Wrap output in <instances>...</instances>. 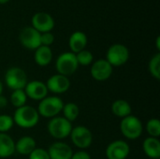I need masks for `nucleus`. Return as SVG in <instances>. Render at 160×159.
<instances>
[{"instance_id": "15", "label": "nucleus", "mask_w": 160, "mask_h": 159, "mask_svg": "<svg viewBox=\"0 0 160 159\" xmlns=\"http://www.w3.org/2000/svg\"><path fill=\"white\" fill-rule=\"evenodd\" d=\"M47 152L50 159H70L73 155L72 148L63 142H53L50 145Z\"/></svg>"}, {"instance_id": "6", "label": "nucleus", "mask_w": 160, "mask_h": 159, "mask_svg": "<svg viewBox=\"0 0 160 159\" xmlns=\"http://www.w3.org/2000/svg\"><path fill=\"white\" fill-rule=\"evenodd\" d=\"M27 82V75L21 67H10L5 73V83L12 91L24 89Z\"/></svg>"}, {"instance_id": "2", "label": "nucleus", "mask_w": 160, "mask_h": 159, "mask_svg": "<svg viewBox=\"0 0 160 159\" xmlns=\"http://www.w3.org/2000/svg\"><path fill=\"white\" fill-rule=\"evenodd\" d=\"M64 104L63 100L57 96L46 97L39 101L37 111L39 116L52 119L62 112Z\"/></svg>"}, {"instance_id": "21", "label": "nucleus", "mask_w": 160, "mask_h": 159, "mask_svg": "<svg viewBox=\"0 0 160 159\" xmlns=\"http://www.w3.org/2000/svg\"><path fill=\"white\" fill-rule=\"evenodd\" d=\"M131 105L124 99H117L112 104V112L113 115L119 118H125L131 114Z\"/></svg>"}, {"instance_id": "14", "label": "nucleus", "mask_w": 160, "mask_h": 159, "mask_svg": "<svg viewBox=\"0 0 160 159\" xmlns=\"http://www.w3.org/2000/svg\"><path fill=\"white\" fill-rule=\"evenodd\" d=\"M32 27L40 34L51 32L54 27V20L46 12H37L32 17Z\"/></svg>"}, {"instance_id": "16", "label": "nucleus", "mask_w": 160, "mask_h": 159, "mask_svg": "<svg viewBox=\"0 0 160 159\" xmlns=\"http://www.w3.org/2000/svg\"><path fill=\"white\" fill-rule=\"evenodd\" d=\"M36 148L37 142L30 136H23L15 142V152L22 156H29Z\"/></svg>"}, {"instance_id": "17", "label": "nucleus", "mask_w": 160, "mask_h": 159, "mask_svg": "<svg viewBox=\"0 0 160 159\" xmlns=\"http://www.w3.org/2000/svg\"><path fill=\"white\" fill-rule=\"evenodd\" d=\"M87 45V37L82 31H76L72 33L68 40V46L70 48L71 52L78 53L79 52L85 49Z\"/></svg>"}, {"instance_id": "34", "label": "nucleus", "mask_w": 160, "mask_h": 159, "mask_svg": "<svg viewBox=\"0 0 160 159\" xmlns=\"http://www.w3.org/2000/svg\"><path fill=\"white\" fill-rule=\"evenodd\" d=\"M9 0H0V4H6V3H8Z\"/></svg>"}, {"instance_id": "32", "label": "nucleus", "mask_w": 160, "mask_h": 159, "mask_svg": "<svg viewBox=\"0 0 160 159\" xmlns=\"http://www.w3.org/2000/svg\"><path fill=\"white\" fill-rule=\"evenodd\" d=\"M157 48H158V50L160 51V37H158V38H157Z\"/></svg>"}, {"instance_id": "31", "label": "nucleus", "mask_w": 160, "mask_h": 159, "mask_svg": "<svg viewBox=\"0 0 160 159\" xmlns=\"http://www.w3.org/2000/svg\"><path fill=\"white\" fill-rule=\"evenodd\" d=\"M8 98L5 96L1 95L0 96V109H5L8 106Z\"/></svg>"}, {"instance_id": "26", "label": "nucleus", "mask_w": 160, "mask_h": 159, "mask_svg": "<svg viewBox=\"0 0 160 159\" xmlns=\"http://www.w3.org/2000/svg\"><path fill=\"white\" fill-rule=\"evenodd\" d=\"M76 59L78 62V65L81 66H89L93 63V53L88 51V50H82L81 52H79L78 53H76Z\"/></svg>"}, {"instance_id": "11", "label": "nucleus", "mask_w": 160, "mask_h": 159, "mask_svg": "<svg viewBox=\"0 0 160 159\" xmlns=\"http://www.w3.org/2000/svg\"><path fill=\"white\" fill-rule=\"evenodd\" d=\"M19 38L22 45L28 50H36L41 46L40 33L32 26H26L22 28L20 32Z\"/></svg>"}, {"instance_id": "29", "label": "nucleus", "mask_w": 160, "mask_h": 159, "mask_svg": "<svg viewBox=\"0 0 160 159\" xmlns=\"http://www.w3.org/2000/svg\"><path fill=\"white\" fill-rule=\"evenodd\" d=\"M54 42V36L51 32L40 34V43L42 46L50 47Z\"/></svg>"}, {"instance_id": "30", "label": "nucleus", "mask_w": 160, "mask_h": 159, "mask_svg": "<svg viewBox=\"0 0 160 159\" xmlns=\"http://www.w3.org/2000/svg\"><path fill=\"white\" fill-rule=\"evenodd\" d=\"M70 159H91V156L86 151L81 150L76 153H73Z\"/></svg>"}, {"instance_id": "22", "label": "nucleus", "mask_w": 160, "mask_h": 159, "mask_svg": "<svg viewBox=\"0 0 160 159\" xmlns=\"http://www.w3.org/2000/svg\"><path fill=\"white\" fill-rule=\"evenodd\" d=\"M62 112H63V115H64L63 117L65 119H67L68 122L72 123L79 117L80 109H79V106L76 103L68 102V103L64 104Z\"/></svg>"}, {"instance_id": "10", "label": "nucleus", "mask_w": 160, "mask_h": 159, "mask_svg": "<svg viewBox=\"0 0 160 159\" xmlns=\"http://www.w3.org/2000/svg\"><path fill=\"white\" fill-rule=\"evenodd\" d=\"M112 70V67L106 59H98L92 63L90 74L94 80L98 82H104L111 78Z\"/></svg>"}, {"instance_id": "28", "label": "nucleus", "mask_w": 160, "mask_h": 159, "mask_svg": "<svg viewBox=\"0 0 160 159\" xmlns=\"http://www.w3.org/2000/svg\"><path fill=\"white\" fill-rule=\"evenodd\" d=\"M28 157L29 159H50L47 150L43 148H36Z\"/></svg>"}, {"instance_id": "20", "label": "nucleus", "mask_w": 160, "mask_h": 159, "mask_svg": "<svg viewBox=\"0 0 160 159\" xmlns=\"http://www.w3.org/2000/svg\"><path fill=\"white\" fill-rule=\"evenodd\" d=\"M35 62L39 67H46L51 64L52 60V52L50 47L39 46L35 50Z\"/></svg>"}, {"instance_id": "33", "label": "nucleus", "mask_w": 160, "mask_h": 159, "mask_svg": "<svg viewBox=\"0 0 160 159\" xmlns=\"http://www.w3.org/2000/svg\"><path fill=\"white\" fill-rule=\"evenodd\" d=\"M2 93H3V83L0 80V96L2 95Z\"/></svg>"}, {"instance_id": "23", "label": "nucleus", "mask_w": 160, "mask_h": 159, "mask_svg": "<svg viewBox=\"0 0 160 159\" xmlns=\"http://www.w3.org/2000/svg\"><path fill=\"white\" fill-rule=\"evenodd\" d=\"M27 101V97L23 89L21 90H14L10 95V103L13 107L20 108L25 105Z\"/></svg>"}, {"instance_id": "3", "label": "nucleus", "mask_w": 160, "mask_h": 159, "mask_svg": "<svg viewBox=\"0 0 160 159\" xmlns=\"http://www.w3.org/2000/svg\"><path fill=\"white\" fill-rule=\"evenodd\" d=\"M120 131L128 140L139 139L143 131V126L140 118L132 114L122 119L120 123Z\"/></svg>"}, {"instance_id": "19", "label": "nucleus", "mask_w": 160, "mask_h": 159, "mask_svg": "<svg viewBox=\"0 0 160 159\" xmlns=\"http://www.w3.org/2000/svg\"><path fill=\"white\" fill-rule=\"evenodd\" d=\"M15 153V142L7 133H0V158H8Z\"/></svg>"}, {"instance_id": "25", "label": "nucleus", "mask_w": 160, "mask_h": 159, "mask_svg": "<svg viewBox=\"0 0 160 159\" xmlns=\"http://www.w3.org/2000/svg\"><path fill=\"white\" fill-rule=\"evenodd\" d=\"M146 131L150 137L159 138L160 136V122L158 118H152L146 123Z\"/></svg>"}, {"instance_id": "27", "label": "nucleus", "mask_w": 160, "mask_h": 159, "mask_svg": "<svg viewBox=\"0 0 160 159\" xmlns=\"http://www.w3.org/2000/svg\"><path fill=\"white\" fill-rule=\"evenodd\" d=\"M14 126L13 118L7 114L0 115V133L8 132Z\"/></svg>"}, {"instance_id": "4", "label": "nucleus", "mask_w": 160, "mask_h": 159, "mask_svg": "<svg viewBox=\"0 0 160 159\" xmlns=\"http://www.w3.org/2000/svg\"><path fill=\"white\" fill-rule=\"evenodd\" d=\"M72 125L63 116H55L50 119L47 129L49 134L56 140H64L70 135Z\"/></svg>"}, {"instance_id": "1", "label": "nucleus", "mask_w": 160, "mask_h": 159, "mask_svg": "<svg viewBox=\"0 0 160 159\" xmlns=\"http://www.w3.org/2000/svg\"><path fill=\"white\" fill-rule=\"evenodd\" d=\"M14 124L21 128H32L36 127L39 121V114L37 109L32 106L24 105L17 108L13 114Z\"/></svg>"}, {"instance_id": "9", "label": "nucleus", "mask_w": 160, "mask_h": 159, "mask_svg": "<svg viewBox=\"0 0 160 159\" xmlns=\"http://www.w3.org/2000/svg\"><path fill=\"white\" fill-rule=\"evenodd\" d=\"M105 154L108 159H127L130 154V146L125 141L116 140L109 143Z\"/></svg>"}, {"instance_id": "18", "label": "nucleus", "mask_w": 160, "mask_h": 159, "mask_svg": "<svg viewBox=\"0 0 160 159\" xmlns=\"http://www.w3.org/2000/svg\"><path fill=\"white\" fill-rule=\"evenodd\" d=\"M142 150L144 154L151 159H159L160 142L158 138L148 137L143 141Z\"/></svg>"}, {"instance_id": "13", "label": "nucleus", "mask_w": 160, "mask_h": 159, "mask_svg": "<svg viewBox=\"0 0 160 159\" xmlns=\"http://www.w3.org/2000/svg\"><path fill=\"white\" fill-rule=\"evenodd\" d=\"M24 92L27 98H31L35 101H40L48 97V89L45 82L41 81H31L28 82L24 87Z\"/></svg>"}, {"instance_id": "24", "label": "nucleus", "mask_w": 160, "mask_h": 159, "mask_svg": "<svg viewBox=\"0 0 160 159\" xmlns=\"http://www.w3.org/2000/svg\"><path fill=\"white\" fill-rule=\"evenodd\" d=\"M150 74L156 80H160V53H156L150 60L148 65Z\"/></svg>"}, {"instance_id": "12", "label": "nucleus", "mask_w": 160, "mask_h": 159, "mask_svg": "<svg viewBox=\"0 0 160 159\" xmlns=\"http://www.w3.org/2000/svg\"><path fill=\"white\" fill-rule=\"evenodd\" d=\"M48 91L52 92L55 95H60L66 93L70 87V81L68 77L61 75V74H54L51 76L47 82H45Z\"/></svg>"}, {"instance_id": "8", "label": "nucleus", "mask_w": 160, "mask_h": 159, "mask_svg": "<svg viewBox=\"0 0 160 159\" xmlns=\"http://www.w3.org/2000/svg\"><path fill=\"white\" fill-rule=\"evenodd\" d=\"M69 136L72 143L81 150L87 149L93 142V134L85 126H77L72 127Z\"/></svg>"}, {"instance_id": "5", "label": "nucleus", "mask_w": 160, "mask_h": 159, "mask_svg": "<svg viewBox=\"0 0 160 159\" xmlns=\"http://www.w3.org/2000/svg\"><path fill=\"white\" fill-rule=\"evenodd\" d=\"M79 67L76 54L71 52H66L61 53L55 61V68L58 74L64 76H70L77 71Z\"/></svg>"}, {"instance_id": "7", "label": "nucleus", "mask_w": 160, "mask_h": 159, "mask_svg": "<svg viewBox=\"0 0 160 159\" xmlns=\"http://www.w3.org/2000/svg\"><path fill=\"white\" fill-rule=\"evenodd\" d=\"M129 59L128 49L120 43L112 45L106 52V60L113 67H121Z\"/></svg>"}]
</instances>
